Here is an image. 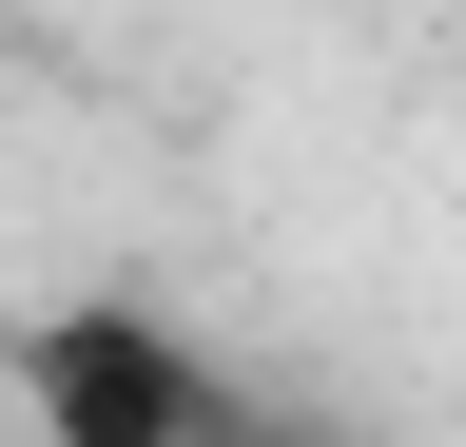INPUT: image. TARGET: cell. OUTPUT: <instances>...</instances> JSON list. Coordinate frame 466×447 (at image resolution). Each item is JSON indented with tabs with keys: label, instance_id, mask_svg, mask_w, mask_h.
<instances>
[{
	"label": "cell",
	"instance_id": "6da1fadb",
	"mask_svg": "<svg viewBox=\"0 0 466 447\" xmlns=\"http://www.w3.org/2000/svg\"><path fill=\"white\" fill-rule=\"evenodd\" d=\"M20 409H39V447H214L233 389L195 370V330H175V311L78 292V311L20 330Z\"/></svg>",
	"mask_w": 466,
	"mask_h": 447
},
{
	"label": "cell",
	"instance_id": "7a4b0ae2",
	"mask_svg": "<svg viewBox=\"0 0 466 447\" xmlns=\"http://www.w3.org/2000/svg\"><path fill=\"white\" fill-rule=\"evenodd\" d=\"M214 447H291V428H253V409H214Z\"/></svg>",
	"mask_w": 466,
	"mask_h": 447
}]
</instances>
